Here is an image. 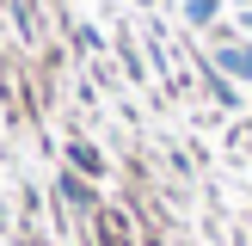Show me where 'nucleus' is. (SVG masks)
Instances as JSON below:
<instances>
[{"mask_svg":"<svg viewBox=\"0 0 252 246\" xmlns=\"http://www.w3.org/2000/svg\"><path fill=\"white\" fill-rule=\"evenodd\" d=\"M221 68H228V74H240V80H252V49H240V43H234V49H221Z\"/></svg>","mask_w":252,"mask_h":246,"instance_id":"1","label":"nucleus"},{"mask_svg":"<svg viewBox=\"0 0 252 246\" xmlns=\"http://www.w3.org/2000/svg\"><path fill=\"white\" fill-rule=\"evenodd\" d=\"M216 6H221V0H191V19H197V25H209V19H216Z\"/></svg>","mask_w":252,"mask_h":246,"instance_id":"2","label":"nucleus"}]
</instances>
